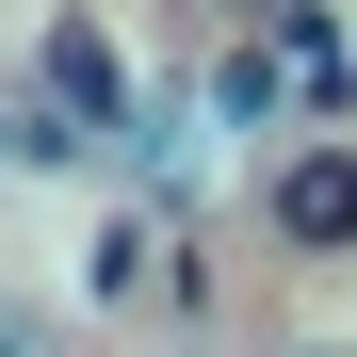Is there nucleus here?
I'll use <instances>...</instances> for the list:
<instances>
[{
    "label": "nucleus",
    "instance_id": "1",
    "mask_svg": "<svg viewBox=\"0 0 357 357\" xmlns=\"http://www.w3.org/2000/svg\"><path fill=\"white\" fill-rule=\"evenodd\" d=\"M260 227H276L292 260H357V146L341 130H292L276 178H260Z\"/></svg>",
    "mask_w": 357,
    "mask_h": 357
},
{
    "label": "nucleus",
    "instance_id": "2",
    "mask_svg": "<svg viewBox=\"0 0 357 357\" xmlns=\"http://www.w3.org/2000/svg\"><path fill=\"white\" fill-rule=\"evenodd\" d=\"M146 260H162L146 227H98V309H130V292H146Z\"/></svg>",
    "mask_w": 357,
    "mask_h": 357
},
{
    "label": "nucleus",
    "instance_id": "3",
    "mask_svg": "<svg viewBox=\"0 0 357 357\" xmlns=\"http://www.w3.org/2000/svg\"><path fill=\"white\" fill-rule=\"evenodd\" d=\"M0 357H82V341H66V309H33V292H0Z\"/></svg>",
    "mask_w": 357,
    "mask_h": 357
},
{
    "label": "nucleus",
    "instance_id": "4",
    "mask_svg": "<svg viewBox=\"0 0 357 357\" xmlns=\"http://www.w3.org/2000/svg\"><path fill=\"white\" fill-rule=\"evenodd\" d=\"M276 357H357V341H341V325H292V341H276Z\"/></svg>",
    "mask_w": 357,
    "mask_h": 357
},
{
    "label": "nucleus",
    "instance_id": "5",
    "mask_svg": "<svg viewBox=\"0 0 357 357\" xmlns=\"http://www.w3.org/2000/svg\"><path fill=\"white\" fill-rule=\"evenodd\" d=\"M17 162H33V146H17V114H0V178H17Z\"/></svg>",
    "mask_w": 357,
    "mask_h": 357
}]
</instances>
